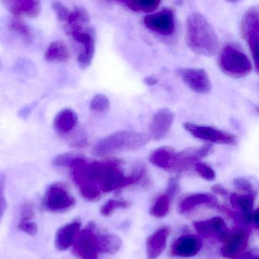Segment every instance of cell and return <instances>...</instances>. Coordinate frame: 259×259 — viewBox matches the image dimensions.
Instances as JSON below:
<instances>
[{
    "label": "cell",
    "instance_id": "1",
    "mask_svg": "<svg viewBox=\"0 0 259 259\" xmlns=\"http://www.w3.org/2000/svg\"><path fill=\"white\" fill-rule=\"evenodd\" d=\"M68 167L71 180L79 191L87 187H95L102 193H106L137 184L133 175H123L120 161L115 160L90 162L77 155Z\"/></svg>",
    "mask_w": 259,
    "mask_h": 259
},
{
    "label": "cell",
    "instance_id": "2",
    "mask_svg": "<svg viewBox=\"0 0 259 259\" xmlns=\"http://www.w3.org/2000/svg\"><path fill=\"white\" fill-rule=\"evenodd\" d=\"M187 42L190 50L204 56H212L218 48V38L212 26L202 14L194 12L187 24Z\"/></svg>",
    "mask_w": 259,
    "mask_h": 259
},
{
    "label": "cell",
    "instance_id": "3",
    "mask_svg": "<svg viewBox=\"0 0 259 259\" xmlns=\"http://www.w3.org/2000/svg\"><path fill=\"white\" fill-rule=\"evenodd\" d=\"M145 133L134 131H120L99 140L92 149L96 157H104L139 149L150 141Z\"/></svg>",
    "mask_w": 259,
    "mask_h": 259
},
{
    "label": "cell",
    "instance_id": "4",
    "mask_svg": "<svg viewBox=\"0 0 259 259\" xmlns=\"http://www.w3.org/2000/svg\"><path fill=\"white\" fill-rule=\"evenodd\" d=\"M218 65L222 72L234 78L246 77L252 71V62L249 58L233 44L224 47L219 56Z\"/></svg>",
    "mask_w": 259,
    "mask_h": 259
},
{
    "label": "cell",
    "instance_id": "5",
    "mask_svg": "<svg viewBox=\"0 0 259 259\" xmlns=\"http://www.w3.org/2000/svg\"><path fill=\"white\" fill-rule=\"evenodd\" d=\"M76 200L70 193L69 187L63 182L50 184L43 197L42 208L49 212H63L72 208Z\"/></svg>",
    "mask_w": 259,
    "mask_h": 259
},
{
    "label": "cell",
    "instance_id": "6",
    "mask_svg": "<svg viewBox=\"0 0 259 259\" xmlns=\"http://www.w3.org/2000/svg\"><path fill=\"white\" fill-rule=\"evenodd\" d=\"M87 25L77 26L65 30L67 35L81 45L82 49L78 55L77 61L82 69L91 65L95 53V33L93 28Z\"/></svg>",
    "mask_w": 259,
    "mask_h": 259
},
{
    "label": "cell",
    "instance_id": "7",
    "mask_svg": "<svg viewBox=\"0 0 259 259\" xmlns=\"http://www.w3.org/2000/svg\"><path fill=\"white\" fill-rule=\"evenodd\" d=\"M96 225L90 222L79 231L72 245V253L79 259H98V234L95 232Z\"/></svg>",
    "mask_w": 259,
    "mask_h": 259
},
{
    "label": "cell",
    "instance_id": "8",
    "mask_svg": "<svg viewBox=\"0 0 259 259\" xmlns=\"http://www.w3.org/2000/svg\"><path fill=\"white\" fill-rule=\"evenodd\" d=\"M258 9L252 7L246 11L242 18L240 30L242 36L249 45L255 68L258 71Z\"/></svg>",
    "mask_w": 259,
    "mask_h": 259
},
{
    "label": "cell",
    "instance_id": "9",
    "mask_svg": "<svg viewBox=\"0 0 259 259\" xmlns=\"http://www.w3.org/2000/svg\"><path fill=\"white\" fill-rule=\"evenodd\" d=\"M183 127L193 137L204 141L225 145H235L237 142L234 134L215 127L188 122L183 124Z\"/></svg>",
    "mask_w": 259,
    "mask_h": 259
},
{
    "label": "cell",
    "instance_id": "10",
    "mask_svg": "<svg viewBox=\"0 0 259 259\" xmlns=\"http://www.w3.org/2000/svg\"><path fill=\"white\" fill-rule=\"evenodd\" d=\"M212 149L211 145H205L202 147L189 148L182 152H175L173 166L170 170L182 173L190 170L193 165L199 162V160L210 155Z\"/></svg>",
    "mask_w": 259,
    "mask_h": 259
},
{
    "label": "cell",
    "instance_id": "11",
    "mask_svg": "<svg viewBox=\"0 0 259 259\" xmlns=\"http://www.w3.org/2000/svg\"><path fill=\"white\" fill-rule=\"evenodd\" d=\"M249 231L244 228L231 232L224 240L220 254L225 258L235 259L243 253L248 246Z\"/></svg>",
    "mask_w": 259,
    "mask_h": 259
},
{
    "label": "cell",
    "instance_id": "12",
    "mask_svg": "<svg viewBox=\"0 0 259 259\" xmlns=\"http://www.w3.org/2000/svg\"><path fill=\"white\" fill-rule=\"evenodd\" d=\"M144 24L149 30L163 36H171L175 30L174 15L170 9L147 15Z\"/></svg>",
    "mask_w": 259,
    "mask_h": 259
},
{
    "label": "cell",
    "instance_id": "13",
    "mask_svg": "<svg viewBox=\"0 0 259 259\" xmlns=\"http://www.w3.org/2000/svg\"><path fill=\"white\" fill-rule=\"evenodd\" d=\"M178 75L190 89L197 94H208L211 90V82L205 70L201 68H182Z\"/></svg>",
    "mask_w": 259,
    "mask_h": 259
},
{
    "label": "cell",
    "instance_id": "14",
    "mask_svg": "<svg viewBox=\"0 0 259 259\" xmlns=\"http://www.w3.org/2000/svg\"><path fill=\"white\" fill-rule=\"evenodd\" d=\"M194 227L198 234L204 238H215L220 243H223L230 233L226 223L220 217L194 222Z\"/></svg>",
    "mask_w": 259,
    "mask_h": 259
},
{
    "label": "cell",
    "instance_id": "15",
    "mask_svg": "<svg viewBox=\"0 0 259 259\" xmlns=\"http://www.w3.org/2000/svg\"><path fill=\"white\" fill-rule=\"evenodd\" d=\"M202 240L194 234H185L179 237L172 246L170 254L173 256L190 258L200 252Z\"/></svg>",
    "mask_w": 259,
    "mask_h": 259
},
{
    "label": "cell",
    "instance_id": "16",
    "mask_svg": "<svg viewBox=\"0 0 259 259\" xmlns=\"http://www.w3.org/2000/svg\"><path fill=\"white\" fill-rule=\"evenodd\" d=\"M174 121V115L170 109H159L152 118L150 124L151 136L155 140L164 138L170 132Z\"/></svg>",
    "mask_w": 259,
    "mask_h": 259
},
{
    "label": "cell",
    "instance_id": "17",
    "mask_svg": "<svg viewBox=\"0 0 259 259\" xmlns=\"http://www.w3.org/2000/svg\"><path fill=\"white\" fill-rule=\"evenodd\" d=\"M81 227L82 224L79 221H73L61 227L55 235V247L61 252L68 250L72 246Z\"/></svg>",
    "mask_w": 259,
    "mask_h": 259
},
{
    "label": "cell",
    "instance_id": "18",
    "mask_svg": "<svg viewBox=\"0 0 259 259\" xmlns=\"http://www.w3.org/2000/svg\"><path fill=\"white\" fill-rule=\"evenodd\" d=\"M170 233L169 227H161L147 237L146 241L147 259H157L164 252Z\"/></svg>",
    "mask_w": 259,
    "mask_h": 259
},
{
    "label": "cell",
    "instance_id": "19",
    "mask_svg": "<svg viewBox=\"0 0 259 259\" xmlns=\"http://www.w3.org/2000/svg\"><path fill=\"white\" fill-rule=\"evenodd\" d=\"M255 198V194H247V193L244 195L237 194V193L230 195V201L233 208L238 210V212L243 215L246 225L252 223Z\"/></svg>",
    "mask_w": 259,
    "mask_h": 259
},
{
    "label": "cell",
    "instance_id": "20",
    "mask_svg": "<svg viewBox=\"0 0 259 259\" xmlns=\"http://www.w3.org/2000/svg\"><path fill=\"white\" fill-rule=\"evenodd\" d=\"M79 117L75 111L65 109L58 112L53 119V127L60 134L71 132L77 126Z\"/></svg>",
    "mask_w": 259,
    "mask_h": 259
},
{
    "label": "cell",
    "instance_id": "21",
    "mask_svg": "<svg viewBox=\"0 0 259 259\" xmlns=\"http://www.w3.org/2000/svg\"><path fill=\"white\" fill-rule=\"evenodd\" d=\"M201 205H211V206H214L217 205V200L214 196L207 193H196L184 198L179 202L178 210L180 214H185L193 211L194 208Z\"/></svg>",
    "mask_w": 259,
    "mask_h": 259
},
{
    "label": "cell",
    "instance_id": "22",
    "mask_svg": "<svg viewBox=\"0 0 259 259\" xmlns=\"http://www.w3.org/2000/svg\"><path fill=\"white\" fill-rule=\"evenodd\" d=\"M175 152H176L172 148H158L150 154L149 161L156 167L170 170L173 166Z\"/></svg>",
    "mask_w": 259,
    "mask_h": 259
},
{
    "label": "cell",
    "instance_id": "23",
    "mask_svg": "<svg viewBox=\"0 0 259 259\" xmlns=\"http://www.w3.org/2000/svg\"><path fill=\"white\" fill-rule=\"evenodd\" d=\"M70 53L63 41H54L46 50L44 59L50 62H65L69 59Z\"/></svg>",
    "mask_w": 259,
    "mask_h": 259
},
{
    "label": "cell",
    "instance_id": "24",
    "mask_svg": "<svg viewBox=\"0 0 259 259\" xmlns=\"http://www.w3.org/2000/svg\"><path fill=\"white\" fill-rule=\"evenodd\" d=\"M98 240L100 253H117L123 246L121 238L115 234H98Z\"/></svg>",
    "mask_w": 259,
    "mask_h": 259
},
{
    "label": "cell",
    "instance_id": "25",
    "mask_svg": "<svg viewBox=\"0 0 259 259\" xmlns=\"http://www.w3.org/2000/svg\"><path fill=\"white\" fill-rule=\"evenodd\" d=\"M8 28L20 36L26 44H30L33 41V35L31 29L21 18L15 17L10 18L8 21Z\"/></svg>",
    "mask_w": 259,
    "mask_h": 259
},
{
    "label": "cell",
    "instance_id": "26",
    "mask_svg": "<svg viewBox=\"0 0 259 259\" xmlns=\"http://www.w3.org/2000/svg\"><path fill=\"white\" fill-rule=\"evenodd\" d=\"M89 21L90 17L87 11L82 7H76L72 11H70L68 18L64 24V30L77 26L87 25Z\"/></svg>",
    "mask_w": 259,
    "mask_h": 259
},
{
    "label": "cell",
    "instance_id": "27",
    "mask_svg": "<svg viewBox=\"0 0 259 259\" xmlns=\"http://www.w3.org/2000/svg\"><path fill=\"white\" fill-rule=\"evenodd\" d=\"M122 3L135 12H150L158 9L161 0H123Z\"/></svg>",
    "mask_w": 259,
    "mask_h": 259
},
{
    "label": "cell",
    "instance_id": "28",
    "mask_svg": "<svg viewBox=\"0 0 259 259\" xmlns=\"http://www.w3.org/2000/svg\"><path fill=\"white\" fill-rule=\"evenodd\" d=\"M170 201L171 199L167 195L164 194L158 196V199L154 203L153 206L151 208V214L154 217L158 218V219L165 217L170 210Z\"/></svg>",
    "mask_w": 259,
    "mask_h": 259
},
{
    "label": "cell",
    "instance_id": "29",
    "mask_svg": "<svg viewBox=\"0 0 259 259\" xmlns=\"http://www.w3.org/2000/svg\"><path fill=\"white\" fill-rule=\"evenodd\" d=\"M21 15H25L29 18H34L39 16L41 12V4L40 0H18Z\"/></svg>",
    "mask_w": 259,
    "mask_h": 259
},
{
    "label": "cell",
    "instance_id": "30",
    "mask_svg": "<svg viewBox=\"0 0 259 259\" xmlns=\"http://www.w3.org/2000/svg\"><path fill=\"white\" fill-rule=\"evenodd\" d=\"M130 205L129 201L109 199L100 207V212L104 217H109L118 208H126Z\"/></svg>",
    "mask_w": 259,
    "mask_h": 259
},
{
    "label": "cell",
    "instance_id": "31",
    "mask_svg": "<svg viewBox=\"0 0 259 259\" xmlns=\"http://www.w3.org/2000/svg\"><path fill=\"white\" fill-rule=\"evenodd\" d=\"M109 108L110 103L109 99L104 94H97L90 103V109L94 112H106L109 110Z\"/></svg>",
    "mask_w": 259,
    "mask_h": 259
},
{
    "label": "cell",
    "instance_id": "32",
    "mask_svg": "<svg viewBox=\"0 0 259 259\" xmlns=\"http://www.w3.org/2000/svg\"><path fill=\"white\" fill-rule=\"evenodd\" d=\"M194 166L196 171L204 179L210 181H214L215 179V171L211 166L208 165L206 163L199 161Z\"/></svg>",
    "mask_w": 259,
    "mask_h": 259
},
{
    "label": "cell",
    "instance_id": "33",
    "mask_svg": "<svg viewBox=\"0 0 259 259\" xmlns=\"http://www.w3.org/2000/svg\"><path fill=\"white\" fill-rule=\"evenodd\" d=\"M6 177L3 172L0 171V222L4 216L7 208V201L6 198Z\"/></svg>",
    "mask_w": 259,
    "mask_h": 259
},
{
    "label": "cell",
    "instance_id": "34",
    "mask_svg": "<svg viewBox=\"0 0 259 259\" xmlns=\"http://www.w3.org/2000/svg\"><path fill=\"white\" fill-rule=\"evenodd\" d=\"M77 154L74 152H67V153L59 154L57 156L55 157L54 159L52 161V164L55 167H68L70 163L71 162Z\"/></svg>",
    "mask_w": 259,
    "mask_h": 259
},
{
    "label": "cell",
    "instance_id": "35",
    "mask_svg": "<svg viewBox=\"0 0 259 259\" xmlns=\"http://www.w3.org/2000/svg\"><path fill=\"white\" fill-rule=\"evenodd\" d=\"M52 9L54 11L58 21L64 23L66 21L70 13V10L68 8L65 7L60 2L54 1L52 3Z\"/></svg>",
    "mask_w": 259,
    "mask_h": 259
},
{
    "label": "cell",
    "instance_id": "36",
    "mask_svg": "<svg viewBox=\"0 0 259 259\" xmlns=\"http://www.w3.org/2000/svg\"><path fill=\"white\" fill-rule=\"evenodd\" d=\"M17 229L27 235L34 237L38 232V226L35 222L27 221V222H19L17 225Z\"/></svg>",
    "mask_w": 259,
    "mask_h": 259
},
{
    "label": "cell",
    "instance_id": "37",
    "mask_svg": "<svg viewBox=\"0 0 259 259\" xmlns=\"http://www.w3.org/2000/svg\"><path fill=\"white\" fill-rule=\"evenodd\" d=\"M234 185L237 190L245 192L247 194H255L253 186L249 180L246 178H237L234 181Z\"/></svg>",
    "mask_w": 259,
    "mask_h": 259
},
{
    "label": "cell",
    "instance_id": "38",
    "mask_svg": "<svg viewBox=\"0 0 259 259\" xmlns=\"http://www.w3.org/2000/svg\"><path fill=\"white\" fill-rule=\"evenodd\" d=\"M0 1L3 6L12 14V17L21 18L22 16L20 11L18 0H0Z\"/></svg>",
    "mask_w": 259,
    "mask_h": 259
},
{
    "label": "cell",
    "instance_id": "39",
    "mask_svg": "<svg viewBox=\"0 0 259 259\" xmlns=\"http://www.w3.org/2000/svg\"><path fill=\"white\" fill-rule=\"evenodd\" d=\"M34 217V208L30 202H24L20 211V222H27Z\"/></svg>",
    "mask_w": 259,
    "mask_h": 259
},
{
    "label": "cell",
    "instance_id": "40",
    "mask_svg": "<svg viewBox=\"0 0 259 259\" xmlns=\"http://www.w3.org/2000/svg\"><path fill=\"white\" fill-rule=\"evenodd\" d=\"M179 181L176 178H173L169 181L168 184H167V192L166 195L169 196L170 199H173L176 197V195L179 192Z\"/></svg>",
    "mask_w": 259,
    "mask_h": 259
},
{
    "label": "cell",
    "instance_id": "41",
    "mask_svg": "<svg viewBox=\"0 0 259 259\" xmlns=\"http://www.w3.org/2000/svg\"><path fill=\"white\" fill-rule=\"evenodd\" d=\"M211 190H212L214 193H217L218 195H221V196H228V195H229V192L228 191V190L225 189L223 186L220 185V184H216V185L213 186Z\"/></svg>",
    "mask_w": 259,
    "mask_h": 259
},
{
    "label": "cell",
    "instance_id": "42",
    "mask_svg": "<svg viewBox=\"0 0 259 259\" xmlns=\"http://www.w3.org/2000/svg\"><path fill=\"white\" fill-rule=\"evenodd\" d=\"M144 82L147 86L153 87L158 83V80L156 77L151 76V77H147L146 78H144Z\"/></svg>",
    "mask_w": 259,
    "mask_h": 259
},
{
    "label": "cell",
    "instance_id": "43",
    "mask_svg": "<svg viewBox=\"0 0 259 259\" xmlns=\"http://www.w3.org/2000/svg\"><path fill=\"white\" fill-rule=\"evenodd\" d=\"M235 259H258V256L254 255L251 252H243L240 254L239 256H237Z\"/></svg>",
    "mask_w": 259,
    "mask_h": 259
},
{
    "label": "cell",
    "instance_id": "44",
    "mask_svg": "<svg viewBox=\"0 0 259 259\" xmlns=\"http://www.w3.org/2000/svg\"><path fill=\"white\" fill-rule=\"evenodd\" d=\"M252 222H253L254 225H255V228L258 229L259 225L258 209L255 210V211H253V212H252Z\"/></svg>",
    "mask_w": 259,
    "mask_h": 259
},
{
    "label": "cell",
    "instance_id": "45",
    "mask_svg": "<svg viewBox=\"0 0 259 259\" xmlns=\"http://www.w3.org/2000/svg\"><path fill=\"white\" fill-rule=\"evenodd\" d=\"M31 110L32 107H30V106H26V107L23 108V109L20 111L19 115L20 116L23 117V118L27 117L29 114L30 113V112H31Z\"/></svg>",
    "mask_w": 259,
    "mask_h": 259
},
{
    "label": "cell",
    "instance_id": "46",
    "mask_svg": "<svg viewBox=\"0 0 259 259\" xmlns=\"http://www.w3.org/2000/svg\"><path fill=\"white\" fill-rule=\"evenodd\" d=\"M227 1L231 2V3H237V2L240 1V0H227Z\"/></svg>",
    "mask_w": 259,
    "mask_h": 259
},
{
    "label": "cell",
    "instance_id": "47",
    "mask_svg": "<svg viewBox=\"0 0 259 259\" xmlns=\"http://www.w3.org/2000/svg\"><path fill=\"white\" fill-rule=\"evenodd\" d=\"M118 1H120V2H121V1H122V0H118Z\"/></svg>",
    "mask_w": 259,
    "mask_h": 259
},
{
    "label": "cell",
    "instance_id": "48",
    "mask_svg": "<svg viewBox=\"0 0 259 259\" xmlns=\"http://www.w3.org/2000/svg\"><path fill=\"white\" fill-rule=\"evenodd\" d=\"M123 0H122V1H121V2H123Z\"/></svg>",
    "mask_w": 259,
    "mask_h": 259
}]
</instances>
